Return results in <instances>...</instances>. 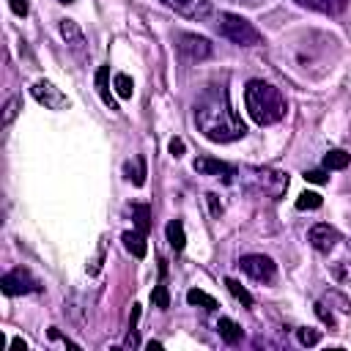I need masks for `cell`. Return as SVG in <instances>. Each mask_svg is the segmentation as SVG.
I'll return each mask as SVG.
<instances>
[{"label":"cell","instance_id":"obj_5","mask_svg":"<svg viewBox=\"0 0 351 351\" xmlns=\"http://www.w3.org/2000/svg\"><path fill=\"white\" fill-rule=\"evenodd\" d=\"M0 291L5 293V296H22V293H33V291H41V285H38V280L27 271V269H14V271H8V274H3L0 277Z\"/></svg>","mask_w":351,"mask_h":351},{"label":"cell","instance_id":"obj_9","mask_svg":"<svg viewBox=\"0 0 351 351\" xmlns=\"http://www.w3.org/2000/svg\"><path fill=\"white\" fill-rule=\"evenodd\" d=\"M159 3L184 19H206L211 14V0H159Z\"/></svg>","mask_w":351,"mask_h":351},{"label":"cell","instance_id":"obj_25","mask_svg":"<svg viewBox=\"0 0 351 351\" xmlns=\"http://www.w3.org/2000/svg\"><path fill=\"white\" fill-rule=\"evenodd\" d=\"M19 107H22V99H19V96H11V99L3 104V118H0V123H3V126H11V121L19 115Z\"/></svg>","mask_w":351,"mask_h":351},{"label":"cell","instance_id":"obj_2","mask_svg":"<svg viewBox=\"0 0 351 351\" xmlns=\"http://www.w3.org/2000/svg\"><path fill=\"white\" fill-rule=\"evenodd\" d=\"M244 104H247V112L255 123L261 126H271L277 121L285 118V99L280 93V88H274L271 82H263V80H250L247 88H244Z\"/></svg>","mask_w":351,"mask_h":351},{"label":"cell","instance_id":"obj_13","mask_svg":"<svg viewBox=\"0 0 351 351\" xmlns=\"http://www.w3.org/2000/svg\"><path fill=\"white\" fill-rule=\"evenodd\" d=\"M60 36L66 38V44H69L77 55H82V49H85V33L80 30V25H77L74 19H60Z\"/></svg>","mask_w":351,"mask_h":351},{"label":"cell","instance_id":"obj_17","mask_svg":"<svg viewBox=\"0 0 351 351\" xmlns=\"http://www.w3.org/2000/svg\"><path fill=\"white\" fill-rule=\"evenodd\" d=\"M107 77H110V66H99V71H96V88H99L101 101H104L110 110H118V104H115V99H112V93H110V85H107Z\"/></svg>","mask_w":351,"mask_h":351},{"label":"cell","instance_id":"obj_36","mask_svg":"<svg viewBox=\"0 0 351 351\" xmlns=\"http://www.w3.org/2000/svg\"><path fill=\"white\" fill-rule=\"evenodd\" d=\"M244 3H258V0H244Z\"/></svg>","mask_w":351,"mask_h":351},{"label":"cell","instance_id":"obj_33","mask_svg":"<svg viewBox=\"0 0 351 351\" xmlns=\"http://www.w3.org/2000/svg\"><path fill=\"white\" fill-rule=\"evenodd\" d=\"M11 348H22V351H25L27 346H25V340H22V337H14V340H11Z\"/></svg>","mask_w":351,"mask_h":351},{"label":"cell","instance_id":"obj_1","mask_svg":"<svg viewBox=\"0 0 351 351\" xmlns=\"http://www.w3.org/2000/svg\"><path fill=\"white\" fill-rule=\"evenodd\" d=\"M195 123L197 132L211 143H233L247 134V126L233 110L225 85H211L200 93L195 101Z\"/></svg>","mask_w":351,"mask_h":351},{"label":"cell","instance_id":"obj_6","mask_svg":"<svg viewBox=\"0 0 351 351\" xmlns=\"http://www.w3.org/2000/svg\"><path fill=\"white\" fill-rule=\"evenodd\" d=\"M192 167H195V173L219 178L222 184H233L236 176H239V170H236L233 165H228V162H222V159H214V156H197V159L192 162Z\"/></svg>","mask_w":351,"mask_h":351},{"label":"cell","instance_id":"obj_18","mask_svg":"<svg viewBox=\"0 0 351 351\" xmlns=\"http://www.w3.org/2000/svg\"><path fill=\"white\" fill-rule=\"evenodd\" d=\"M123 173H126V178L134 186H143L145 184V159L143 156H134V162H126L123 165Z\"/></svg>","mask_w":351,"mask_h":351},{"label":"cell","instance_id":"obj_29","mask_svg":"<svg viewBox=\"0 0 351 351\" xmlns=\"http://www.w3.org/2000/svg\"><path fill=\"white\" fill-rule=\"evenodd\" d=\"M304 181H310V184H326L329 176L324 170H304Z\"/></svg>","mask_w":351,"mask_h":351},{"label":"cell","instance_id":"obj_19","mask_svg":"<svg viewBox=\"0 0 351 351\" xmlns=\"http://www.w3.org/2000/svg\"><path fill=\"white\" fill-rule=\"evenodd\" d=\"M132 217H134V225H137L140 233L151 230V206L148 203H134L132 206Z\"/></svg>","mask_w":351,"mask_h":351},{"label":"cell","instance_id":"obj_28","mask_svg":"<svg viewBox=\"0 0 351 351\" xmlns=\"http://www.w3.org/2000/svg\"><path fill=\"white\" fill-rule=\"evenodd\" d=\"M313 310H315V315H318L326 326H335V324H337V321H335V315H332V310H326V304H324V302H315V304H313Z\"/></svg>","mask_w":351,"mask_h":351},{"label":"cell","instance_id":"obj_35","mask_svg":"<svg viewBox=\"0 0 351 351\" xmlns=\"http://www.w3.org/2000/svg\"><path fill=\"white\" fill-rule=\"evenodd\" d=\"M60 3H74V0H60Z\"/></svg>","mask_w":351,"mask_h":351},{"label":"cell","instance_id":"obj_20","mask_svg":"<svg viewBox=\"0 0 351 351\" xmlns=\"http://www.w3.org/2000/svg\"><path fill=\"white\" fill-rule=\"evenodd\" d=\"M186 302H189V304H197V307H203V310H217V299L208 296V293L200 291V288H189V291H186Z\"/></svg>","mask_w":351,"mask_h":351},{"label":"cell","instance_id":"obj_31","mask_svg":"<svg viewBox=\"0 0 351 351\" xmlns=\"http://www.w3.org/2000/svg\"><path fill=\"white\" fill-rule=\"evenodd\" d=\"M8 5H11V11H14L16 16H25V14H27V3H25V0H8Z\"/></svg>","mask_w":351,"mask_h":351},{"label":"cell","instance_id":"obj_14","mask_svg":"<svg viewBox=\"0 0 351 351\" xmlns=\"http://www.w3.org/2000/svg\"><path fill=\"white\" fill-rule=\"evenodd\" d=\"M121 241H123V247H126L134 258H145V252H148L145 233H140V230H126V233L121 236Z\"/></svg>","mask_w":351,"mask_h":351},{"label":"cell","instance_id":"obj_10","mask_svg":"<svg viewBox=\"0 0 351 351\" xmlns=\"http://www.w3.org/2000/svg\"><path fill=\"white\" fill-rule=\"evenodd\" d=\"M178 52L189 60H206L211 55V44L208 38L203 36H195V33H181L178 36Z\"/></svg>","mask_w":351,"mask_h":351},{"label":"cell","instance_id":"obj_8","mask_svg":"<svg viewBox=\"0 0 351 351\" xmlns=\"http://www.w3.org/2000/svg\"><path fill=\"white\" fill-rule=\"evenodd\" d=\"M30 93H33V99H36L38 104H44L47 110H66V107H69L66 93H63L60 88H55L49 80H36L33 88H30Z\"/></svg>","mask_w":351,"mask_h":351},{"label":"cell","instance_id":"obj_23","mask_svg":"<svg viewBox=\"0 0 351 351\" xmlns=\"http://www.w3.org/2000/svg\"><path fill=\"white\" fill-rule=\"evenodd\" d=\"M225 285H228V291H230V293H233V296H236V299H239L244 307H252V293H250V291H247V288H244L239 280L228 277V280H225Z\"/></svg>","mask_w":351,"mask_h":351},{"label":"cell","instance_id":"obj_12","mask_svg":"<svg viewBox=\"0 0 351 351\" xmlns=\"http://www.w3.org/2000/svg\"><path fill=\"white\" fill-rule=\"evenodd\" d=\"M296 5L302 8H310V11H318V14H326V16H337L346 11L348 0H293Z\"/></svg>","mask_w":351,"mask_h":351},{"label":"cell","instance_id":"obj_24","mask_svg":"<svg viewBox=\"0 0 351 351\" xmlns=\"http://www.w3.org/2000/svg\"><path fill=\"white\" fill-rule=\"evenodd\" d=\"M321 203H324V197H321L318 192H302V195L296 197V208H299V211H313V208H321Z\"/></svg>","mask_w":351,"mask_h":351},{"label":"cell","instance_id":"obj_22","mask_svg":"<svg viewBox=\"0 0 351 351\" xmlns=\"http://www.w3.org/2000/svg\"><path fill=\"white\" fill-rule=\"evenodd\" d=\"M112 88H115V96H121V99H132V93H134V82L129 74H115Z\"/></svg>","mask_w":351,"mask_h":351},{"label":"cell","instance_id":"obj_15","mask_svg":"<svg viewBox=\"0 0 351 351\" xmlns=\"http://www.w3.org/2000/svg\"><path fill=\"white\" fill-rule=\"evenodd\" d=\"M165 236H167V244H170L176 252H181V250L186 247V233H184V222H181V219H170L167 228H165Z\"/></svg>","mask_w":351,"mask_h":351},{"label":"cell","instance_id":"obj_26","mask_svg":"<svg viewBox=\"0 0 351 351\" xmlns=\"http://www.w3.org/2000/svg\"><path fill=\"white\" fill-rule=\"evenodd\" d=\"M151 302L159 307V310H167L170 307V293H167V285H154V291H151Z\"/></svg>","mask_w":351,"mask_h":351},{"label":"cell","instance_id":"obj_34","mask_svg":"<svg viewBox=\"0 0 351 351\" xmlns=\"http://www.w3.org/2000/svg\"><path fill=\"white\" fill-rule=\"evenodd\" d=\"M145 348H148V351H159V348H162V343H159V340H151Z\"/></svg>","mask_w":351,"mask_h":351},{"label":"cell","instance_id":"obj_7","mask_svg":"<svg viewBox=\"0 0 351 351\" xmlns=\"http://www.w3.org/2000/svg\"><path fill=\"white\" fill-rule=\"evenodd\" d=\"M239 266H241V271L247 277H252L258 282H271L277 277V266H274V261L269 255H244L239 261Z\"/></svg>","mask_w":351,"mask_h":351},{"label":"cell","instance_id":"obj_3","mask_svg":"<svg viewBox=\"0 0 351 351\" xmlns=\"http://www.w3.org/2000/svg\"><path fill=\"white\" fill-rule=\"evenodd\" d=\"M241 176V184L263 197H271V200H280L288 189V176L282 170H274V167H241L239 170Z\"/></svg>","mask_w":351,"mask_h":351},{"label":"cell","instance_id":"obj_16","mask_svg":"<svg viewBox=\"0 0 351 351\" xmlns=\"http://www.w3.org/2000/svg\"><path fill=\"white\" fill-rule=\"evenodd\" d=\"M217 332H219V337L225 340V343H230V346H236L239 340H241V326L233 321V318H219L217 321Z\"/></svg>","mask_w":351,"mask_h":351},{"label":"cell","instance_id":"obj_4","mask_svg":"<svg viewBox=\"0 0 351 351\" xmlns=\"http://www.w3.org/2000/svg\"><path fill=\"white\" fill-rule=\"evenodd\" d=\"M217 30H219V36H225L228 41H233L236 47H261L263 44V33L250 19H244L239 14H230V11H222L219 14Z\"/></svg>","mask_w":351,"mask_h":351},{"label":"cell","instance_id":"obj_30","mask_svg":"<svg viewBox=\"0 0 351 351\" xmlns=\"http://www.w3.org/2000/svg\"><path fill=\"white\" fill-rule=\"evenodd\" d=\"M167 148H170V154L178 159V156H184V140L181 137H173L170 143H167Z\"/></svg>","mask_w":351,"mask_h":351},{"label":"cell","instance_id":"obj_21","mask_svg":"<svg viewBox=\"0 0 351 351\" xmlns=\"http://www.w3.org/2000/svg\"><path fill=\"white\" fill-rule=\"evenodd\" d=\"M348 162H351V154H346L340 148H335V151H329L324 156V167L326 170H343V167H348Z\"/></svg>","mask_w":351,"mask_h":351},{"label":"cell","instance_id":"obj_27","mask_svg":"<svg viewBox=\"0 0 351 351\" xmlns=\"http://www.w3.org/2000/svg\"><path fill=\"white\" fill-rule=\"evenodd\" d=\"M296 340H299L302 346H318V340H321V335H318V329H310V326H302V329H296Z\"/></svg>","mask_w":351,"mask_h":351},{"label":"cell","instance_id":"obj_32","mask_svg":"<svg viewBox=\"0 0 351 351\" xmlns=\"http://www.w3.org/2000/svg\"><path fill=\"white\" fill-rule=\"evenodd\" d=\"M206 197H208V203H211V214H214V217H219V211H222V203H217V195H211V192H208Z\"/></svg>","mask_w":351,"mask_h":351},{"label":"cell","instance_id":"obj_11","mask_svg":"<svg viewBox=\"0 0 351 351\" xmlns=\"http://www.w3.org/2000/svg\"><path fill=\"white\" fill-rule=\"evenodd\" d=\"M307 241H310V247H313V250H318V252H332V250H335V244L340 241V233H337L332 225L318 222V225H313V228H310Z\"/></svg>","mask_w":351,"mask_h":351}]
</instances>
